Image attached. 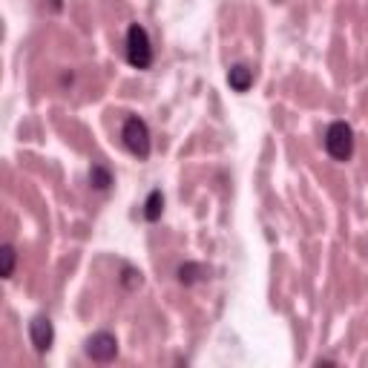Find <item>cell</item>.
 I'll return each mask as SVG.
<instances>
[{
  "label": "cell",
  "instance_id": "8",
  "mask_svg": "<svg viewBox=\"0 0 368 368\" xmlns=\"http://www.w3.org/2000/svg\"><path fill=\"white\" fill-rule=\"evenodd\" d=\"M90 184L95 190H109V184H113V173H109L104 164H92V170H90Z\"/></svg>",
  "mask_w": 368,
  "mask_h": 368
},
{
  "label": "cell",
  "instance_id": "3",
  "mask_svg": "<svg viewBox=\"0 0 368 368\" xmlns=\"http://www.w3.org/2000/svg\"><path fill=\"white\" fill-rule=\"evenodd\" d=\"M121 138L127 144V150L138 159H147L150 156V130H147V124L138 118V116H130L124 121V130H121Z\"/></svg>",
  "mask_w": 368,
  "mask_h": 368
},
{
  "label": "cell",
  "instance_id": "6",
  "mask_svg": "<svg viewBox=\"0 0 368 368\" xmlns=\"http://www.w3.org/2000/svg\"><path fill=\"white\" fill-rule=\"evenodd\" d=\"M228 84H231V90H236V92H247L250 84H253V72H250L245 63H236V66H231V72H228Z\"/></svg>",
  "mask_w": 368,
  "mask_h": 368
},
{
  "label": "cell",
  "instance_id": "9",
  "mask_svg": "<svg viewBox=\"0 0 368 368\" xmlns=\"http://www.w3.org/2000/svg\"><path fill=\"white\" fill-rule=\"evenodd\" d=\"M0 259H4L0 276H4V279H12V274H15V247H12V245H4V247H0Z\"/></svg>",
  "mask_w": 368,
  "mask_h": 368
},
{
  "label": "cell",
  "instance_id": "5",
  "mask_svg": "<svg viewBox=\"0 0 368 368\" xmlns=\"http://www.w3.org/2000/svg\"><path fill=\"white\" fill-rule=\"evenodd\" d=\"M29 337H32V345L38 351H49L52 348V340H55V328L47 317H35L29 322Z\"/></svg>",
  "mask_w": 368,
  "mask_h": 368
},
{
  "label": "cell",
  "instance_id": "7",
  "mask_svg": "<svg viewBox=\"0 0 368 368\" xmlns=\"http://www.w3.org/2000/svg\"><path fill=\"white\" fill-rule=\"evenodd\" d=\"M161 210H164V196H161V190H153L144 202V219L147 222H159Z\"/></svg>",
  "mask_w": 368,
  "mask_h": 368
},
{
  "label": "cell",
  "instance_id": "2",
  "mask_svg": "<svg viewBox=\"0 0 368 368\" xmlns=\"http://www.w3.org/2000/svg\"><path fill=\"white\" fill-rule=\"evenodd\" d=\"M127 61L135 69H147L153 63V47H150V35H147L144 26L133 23L127 29Z\"/></svg>",
  "mask_w": 368,
  "mask_h": 368
},
{
  "label": "cell",
  "instance_id": "11",
  "mask_svg": "<svg viewBox=\"0 0 368 368\" xmlns=\"http://www.w3.org/2000/svg\"><path fill=\"white\" fill-rule=\"evenodd\" d=\"M124 285H127V288H138V285H141V274L133 271V268H124Z\"/></svg>",
  "mask_w": 368,
  "mask_h": 368
},
{
  "label": "cell",
  "instance_id": "4",
  "mask_svg": "<svg viewBox=\"0 0 368 368\" xmlns=\"http://www.w3.org/2000/svg\"><path fill=\"white\" fill-rule=\"evenodd\" d=\"M87 354L95 362H113L118 357V340L109 334V331H98V334H92L90 343H87Z\"/></svg>",
  "mask_w": 368,
  "mask_h": 368
},
{
  "label": "cell",
  "instance_id": "10",
  "mask_svg": "<svg viewBox=\"0 0 368 368\" xmlns=\"http://www.w3.org/2000/svg\"><path fill=\"white\" fill-rule=\"evenodd\" d=\"M199 274H202V265L188 262V265H181V268H178V282H181V285H193V282L199 279Z\"/></svg>",
  "mask_w": 368,
  "mask_h": 368
},
{
  "label": "cell",
  "instance_id": "1",
  "mask_svg": "<svg viewBox=\"0 0 368 368\" xmlns=\"http://www.w3.org/2000/svg\"><path fill=\"white\" fill-rule=\"evenodd\" d=\"M325 150L334 161H348L354 153V130L345 121H334L325 130Z\"/></svg>",
  "mask_w": 368,
  "mask_h": 368
}]
</instances>
